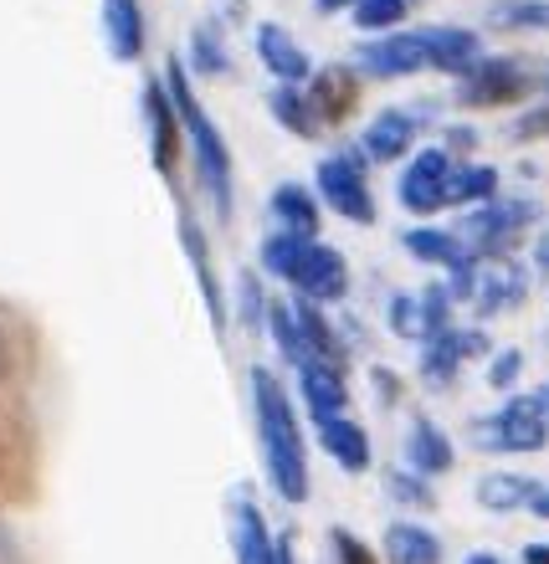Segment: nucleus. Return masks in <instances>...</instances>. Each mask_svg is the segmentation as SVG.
<instances>
[{
  "instance_id": "f257e3e1",
  "label": "nucleus",
  "mask_w": 549,
  "mask_h": 564,
  "mask_svg": "<svg viewBox=\"0 0 549 564\" xmlns=\"http://www.w3.org/2000/svg\"><path fill=\"white\" fill-rule=\"evenodd\" d=\"M252 411L262 462H268V482L278 488L282 503H303L309 498V452H303L293 401H288V390L278 386V375L268 365H252Z\"/></svg>"
},
{
  "instance_id": "f03ea898",
  "label": "nucleus",
  "mask_w": 549,
  "mask_h": 564,
  "mask_svg": "<svg viewBox=\"0 0 549 564\" xmlns=\"http://www.w3.org/2000/svg\"><path fill=\"white\" fill-rule=\"evenodd\" d=\"M164 88H170V104H175L180 123H185V139H191L195 170H201V185H206L211 206H216V216H232V154H226L222 129L211 123V113L195 98L180 57H170V67H164Z\"/></svg>"
},
{
  "instance_id": "7ed1b4c3",
  "label": "nucleus",
  "mask_w": 549,
  "mask_h": 564,
  "mask_svg": "<svg viewBox=\"0 0 549 564\" xmlns=\"http://www.w3.org/2000/svg\"><path fill=\"white\" fill-rule=\"evenodd\" d=\"M539 93V57H483L467 77H458L462 108H504Z\"/></svg>"
},
{
  "instance_id": "20e7f679",
  "label": "nucleus",
  "mask_w": 549,
  "mask_h": 564,
  "mask_svg": "<svg viewBox=\"0 0 549 564\" xmlns=\"http://www.w3.org/2000/svg\"><path fill=\"white\" fill-rule=\"evenodd\" d=\"M545 442H549V426L539 416L535 395H514L493 416L473 421V446H483V452H514L519 457V452H539Z\"/></svg>"
},
{
  "instance_id": "39448f33",
  "label": "nucleus",
  "mask_w": 549,
  "mask_h": 564,
  "mask_svg": "<svg viewBox=\"0 0 549 564\" xmlns=\"http://www.w3.org/2000/svg\"><path fill=\"white\" fill-rule=\"evenodd\" d=\"M539 216V206L535 200H498V206H483V210H473L467 221L458 226V237L467 241V252L473 257H498L504 252H514V241L524 237V226Z\"/></svg>"
},
{
  "instance_id": "423d86ee",
  "label": "nucleus",
  "mask_w": 549,
  "mask_h": 564,
  "mask_svg": "<svg viewBox=\"0 0 549 564\" xmlns=\"http://www.w3.org/2000/svg\"><path fill=\"white\" fill-rule=\"evenodd\" d=\"M319 195L329 210H340L344 221L370 226L375 221V200L365 185V154H329L319 164Z\"/></svg>"
},
{
  "instance_id": "0eeeda50",
  "label": "nucleus",
  "mask_w": 549,
  "mask_h": 564,
  "mask_svg": "<svg viewBox=\"0 0 549 564\" xmlns=\"http://www.w3.org/2000/svg\"><path fill=\"white\" fill-rule=\"evenodd\" d=\"M226 529H232V550L237 564H282V534H272L268 519L257 513L252 492L237 488L226 498Z\"/></svg>"
},
{
  "instance_id": "6e6552de",
  "label": "nucleus",
  "mask_w": 549,
  "mask_h": 564,
  "mask_svg": "<svg viewBox=\"0 0 549 564\" xmlns=\"http://www.w3.org/2000/svg\"><path fill=\"white\" fill-rule=\"evenodd\" d=\"M355 62L370 77H411L431 67V42L427 31H390V36H375V42L359 46Z\"/></svg>"
},
{
  "instance_id": "1a4fd4ad",
  "label": "nucleus",
  "mask_w": 549,
  "mask_h": 564,
  "mask_svg": "<svg viewBox=\"0 0 549 564\" xmlns=\"http://www.w3.org/2000/svg\"><path fill=\"white\" fill-rule=\"evenodd\" d=\"M452 175H458V170H452V154H446V149H421L401 175V206L416 210V216L442 210L446 195H452Z\"/></svg>"
},
{
  "instance_id": "9d476101",
  "label": "nucleus",
  "mask_w": 549,
  "mask_h": 564,
  "mask_svg": "<svg viewBox=\"0 0 549 564\" xmlns=\"http://www.w3.org/2000/svg\"><path fill=\"white\" fill-rule=\"evenodd\" d=\"M139 104H144V119H149V154H154V170L175 180L180 144H185V123H180L175 104H170V88H164V83H144Z\"/></svg>"
},
{
  "instance_id": "9b49d317",
  "label": "nucleus",
  "mask_w": 549,
  "mask_h": 564,
  "mask_svg": "<svg viewBox=\"0 0 549 564\" xmlns=\"http://www.w3.org/2000/svg\"><path fill=\"white\" fill-rule=\"evenodd\" d=\"M288 282L298 288V297H309V303H340L349 278H344V257L324 241H309L303 257H298V268L288 272Z\"/></svg>"
},
{
  "instance_id": "f8f14e48",
  "label": "nucleus",
  "mask_w": 549,
  "mask_h": 564,
  "mask_svg": "<svg viewBox=\"0 0 549 564\" xmlns=\"http://www.w3.org/2000/svg\"><path fill=\"white\" fill-rule=\"evenodd\" d=\"M31 436L15 411H0V503H26L31 498Z\"/></svg>"
},
{
  "instance_id": "ddd939ff",
  "label": "nucleus",
  "mask_w": 549,
  "mask_h": 564,
  "mask_svg": "<svg viewBox=\"0 0 549 564\" xmlns=\"http://www.w3.org/2000/svg\"><path fill=\"white\" fill-rule=\"evenodd\" d=\"M488 355V334L483 328H446L421 349V380L427 386H452L462 370V359Z\"/></svg>"
},
{
  "instance_id": "4468645a",
  "label": "nucleus",
  "mask_w": 549,
  "mask_h": 564,
  "mask_svg": "<svg viewBox=\"0 0 549 564\" xmlns=\"http://www.w3.org/2000/svg\"><path fill=\"white\" fill-rule=\"evenodd\" d=\"M406 467H411L416 477H442L458 467V446H452V436H446L437 421L416 416L411 421V436H406Z\"/></svg>"
},
{
  "instance_id": "2eb2a0df",
  "label": "nucleus",
  "mask_w": 549,
  "mask_h": 564,
  "mask_svg": "<svg viewBox=\"0 0 549 564\" xmlns=\"http://www.w3.org/2000/svg\"><path fill=\"white\" fill-rule=\"evenodd\" d=\"M257 57L268 62V73L278 77V83H288V88H293V83H313V57L282 26H272V21L257 26Z\"/></svg>"
},
{
  "instance_id": "dca6fc26",
  "label": "nucleus",
  "mask_w": 549,
  "mask_h": 564,
  "mask_svg": "<svg viewBox=\"0 0 549 564\" xmlns=\"http://www.w3.org/2000/svg\"><path fill=\"white\" fill-rule=\"evenodd\" d=\"M298 390H303V401H309V416L313 421L344 416V405H349L344 370H340V365H324V359H309V365L298 370Z\"/></svg>"
},
{
  "instance_id": "f3484780",
  "label": "nucleus",
  "mask_w": 549,
  "mask_h": 564,
  "mask_svg": "<svg viewBox=\"0 0 549 564\" xmlns=\"http://www.w3.org/2000/svg\"><path fill=\"white\" fill-rule=\"evenodd\" d=\"M524 297H529V272L519 262H483V278H477V313H508L519 308Z\"/></svg>"
},
{
  "instance_id": "a211bd4d",
  "label": "nucleus",
  "mask_w": 549,
  "mask_h": 564,
  "mask_svg": "<svg viewBox=\"0 0 549 564\" xmlns=\"http://www.w3.org/2000/svg\"><path fill=\"white\" fill-rule=\"evenodd\" d=\"M355 98H359V83L349 67H319L309 83V104L319 113V123H344L355 113Z\"/></svg>"
},
{
  "instance_id": "6ab92c4d",
  "label": "nucleus",
  "mask_w": 549,
  "mask_h": 564,
  "mask_svg": "<svg viewBox=\"0 0 549 564\" xmlns=\"http://www.w3.org/2000/svg\"><path fill=\"white\" fill-rule=\"evenodd\" d=\"M180 247H185V257H191V268H195V282H201L211 328H226V297H222V282H216V268H211V247L191 216H180Z\"/></svg>"
},
{
  "instance_id": "aec40b11",
  "label": "nucleus",
  "mask_w": 549,
  "mask_h": 564,
  "mask_svg": "<svg viewBox=\"0 0 549 564\" xmlns=\"http://www.w3.org/2000/svg\"><path fill=\"white\" fill-rule=\"evenodd\" d=\"M319 442L344 473H370V431L349 416H329L319 421Z\"/></svg>"
},
{
  "instance_id": "412c9836",
  "label": "nucleus",
  "mask_w": 549,
  "mask_h": 564,
  "mask_svg": "<svg viewBox=\"0 0 549 564\" xmlns=\"http://www.w3.org/2000/svg\"><path fill=\"white\" fill-rule=\"evenodd\" d=\"M359 154L365 160H401L406 149L416 144V113H406V108H386V113H375V123L365 129V139H359Z\"/></svg>"
},
{
  "instance_id": "4be33fe9",
  "label": "nucleus",
  "mask_w": 549,
  "mask_h": 564,
  "mask_svg": "<svg viewBox=\"0 0 549 564\" xmlns=\"http://www.w3.org/2000/svg\"><path fill=\"white\" fill-rule=\"evenodd\" d=\"M104 36L119 62H134L144 52V11H139V0H104Z\"/></svg>"
},
{
  "instance_id": "5701e85b",
  "label": "nucleus",
  "mask_w": 549,
  "mask_h": 564,
  "mask_svg": "<svg viewBox=\"0 0 549 564\" xmlns=\"http://www.w3.org/2000/svg\"><path fill=\"white\" fill-rule=\"evenodd\" d=\"M380 550L390 564H442V539L421 529V523H386Z\"/></svg>"
},
{
  "instance_id": "b1692460",
  "label": "nucleus",
  "mask_w": 549,
  "mask_h": 564,
  "mask_svg": "<svg viewBox=\"0 0 549 564\" xmlns=\"http://www.w3.org/2000/svg\"><path fill=\"white\" fill-rule=\"evenodd\" d=\"M539 492L545 488L529 473H488L477 482V503L488 508V513H514V508H535Z\"/></svg>"
},
{
  "instance_id": "393cba45",
  "label": "nucleus",
  "mask_w": 549,
  "mask_h": 564,
  "mask_svg": "<svg viewBox=\"0 0 549 564\" xmlns=\"http://www.w3.org/2000/svg\"><path fill=\"white\" fill-rule=\"evenodd\" d=\"M406 252L431 262V268H452V272H458L462 262H473L467 241H462L458 231H442V226H416V231H406Z\"/></svg>"
},
{
  "instance_id": "a878e982",
  "label": "nucleus",
  "mask_w": 549,
  "mask_h": 564,
  "mask_svg": "<svg viewBox=\"0 0 549 564\" xmlns=\"http://www.w3.org/2000/svg\"><path fill=\"white\" fill-rule=\"evenodd\" d=\"M427 42H431V67H437V73L467 77L477 67V36H473V31H462V26H431Z\"/></svg>"
},
{
  "instance_id": "bb28decb",
  "label": "nucleus",
  "mask_w": 549,
  "mask_h": 564,
  "mask_svg": "<svg viewBox=\"0 0 549 564\" xmlns=\"http://www.w3.org/2000/svg\"><path fill=\"white\" fill-rule=\"evenodd\" d=\"M293 318H298V334H303V344H309L313 359H324V365H344V344H340V334L329 328V318H324V308H319V303L298 297Z\"/></svg>"
},
{
  "instance_id": "cd10ccee",
  "label": "nucleus",
  "mask_w": 549,
  "mask_h": 564,
  "mask_svg": "<svg viewBox=\"0 0 549 564\" xmlns=\"http://www.w3.org/2000/svg\"><path fill=\"white\" fill-rule=\"evenodd\" d=\"M268 113L288 129V134H298V139H313L324 123H319V113H313V104H309V93H298V88H288V83H278V88L268 93Z\"/></svg>"
},
{
  "instance_id": "c85d7f7f",
  "label": "nucleus",
  "mask_w": 549,
  "mask_h": 564,
  "mask_svg": "<svg viewBox=\"0 0 549 564\" xmlns=\"http://www.w3.org/2000/svg\"><path fill=\"white\" fill-rule=\"evenodd\" d=\"M272 216L282 221V231H293V237H309L319 231V206H313V195L303 185H278L272 195Z\"/></svg>"
},
{
  "instance_id": "c756f323",
  "label": "nucleus",
  "mask_w": 549,
  "mask_h": 564,
  "mask_svg": "<svg viewBox=\"0 0 549 564\" xmlns=\"http://www.w3.org/2000/svg\"><path fill=\"white\" fill-rule=\"evenodd\" d=\"M488 21L498 31H549V0H493Z\"/></svg>"
},
{
  "instance_id": "7c9ffc66",
  "label": "nucleus",
  "mask_w": 549,
  "mask_h": 564,
  "mask_svg": "<svg viewBox=\"0 0 549 564\" xmlns=\"http://www.w3.org/2000/svg\"><path fill=\"white\" fill-rule=\"evenodd\" d=\"M493 195H498V170H493V164H467V170L452 175L446 206H467V200H483V206H488Z\"/></svg>"
},
{
  "instance_id": "2f4dec72",
  "label": "nucleus",
  "mask_w": 549,
  "mask_h": 564,
  "mask_svg": "<svg viewBox=\"0 0 549 564\" xmlns=\"http://www.w3.org/2000/svg\"><path fill=\"white\" fill-rule=\"evenodd\" d=\"M303 247H309V237H293V231H272V237L262 241V268H268L272 278H288V272L298 268Z\"/></svg>"
},
{
  "instance_id": "473e14b6",
  "label": "nucleus",
  "mask_w": 549,
  "mask_h": 564,
  "mask_svg": "<svg viewBox=\"0 0 549 564\" xmlns=\"http://www.w3.org/2000/svg\"><path fill=\"white\" fill-rule=\"evenodd\" d=\"M390 328L406 339L427 344V313H421V293H396L390 297Z\"/></svg>"
},
{
  "instance_id": "72a5a7b5",
  "label": "nucleus",
  "mask_w": 549,
  "mask_h": 564,
  "mask_svg": "<svg viewBox=\"0 0 549 564\" xmlns=\"http://www.w3.org/2000/svg\"><path fill=\"white\" fill-rule=\"evenodd\" d=\"M396 21H406V0H359L355 6V26L359 31H396Z\"/></svg>"
},
{
  "instance_id": "f704fd0d",
  "label": "nucleus",
  "mask_w": 549,
  "mask_h": 564,
  "mask_svg": "<svg viewBox=\"0 0 549 564\" xmlns=\"http://www.w3.org/2000/svg\"><path fill=\"white\" fill-rule=\"evenodd\" d=\"M386 492L406 508H431L437 503V498H431V482L427 477H416L411 467H406V473H386Z\"/></svg>"
},
{
  "instance_id": "c9c22d12",
  "label": "nucleus",
  "mask_w": 549,
  "mask_h": 564,
  "mask_svg": "<svg viewBox=\"0 0 549 564\" xmlns=\"http://www.w3.org/2000/svg\"><path fill=\"white\" fill-rule=\"evenodd\" d=\"M421 313H427V344H431L437 334H446V318H452V288H442V282L421 288Z\"/></svg>"
},
{
  "instance_id": "e433bc0d",
  "label": "nucleus",
  "mask_w": 549,
  "mask_h": 564,
  "mask_svg": "<svg viewBox=\"0 0 549 564\" xmlns=\"http://www.w3.org/2000/svg\"><path fill=\"white\" fill-rule=\"evenodd\" d=\"M268 303H272V297H262L257 278L247 272V278H241V324L252 328V334H262V328H268Z\"/></svg>"
},
{
  "instance_id": "4c0bfd02",
  "label": "nucleus",
  "mask_w": 549,
  "mask_h": 564,
  "mask_svg": "<svg viewBox=\"0 0 549 564\" xmlns=\"http://www.w3.org/2000/svg\"><path fill=\"white\" fill-rule=\"evenodd\" d=\"M329 544H334V564H380V554H375L359 534H349V529H334Z\"/></svg>"
},
{
  "instance_id": "58836bf2",
  "label": "nucleus",
  "mask_w": 549,
  "mask_h": 564,
  "mask_svg": "<svg viewBox=\"0 0 549 564\" xmlns=\"http://www.w3.org/2000/svg\"><path fill=\"white\" fill-rule=\"evenodd\" d=\"M191 67H195V73H222V67H226V52L216 46L211 26H201V31L191 36Z\"/></svg>"
},
{
  "instance_id": "ea45409f",
  "label": "nucleus",
  "mask_w": 549,
  "mask_h": 564,
  "mask_svg": "<svg viewBox=\"0 0 549 564\" xmlns=\"http://www.w3.org/2000/svg\"><path fill=\"white\" fill-rule=\"evenodd\" d=\"M519 370H524V355H519V349H504V355L488 365V386L493 390H508L514 380H519Z\"/></svg>"
},
{
  "instance_id": "a19ab883",
  "label": "nucleus",
  "mask_w": 549,
  "mask_h": 564,
  "mask_svg": "<svg viewBox=\"0 0 549 564\" xmlns=\"http://www.w3.org/2000/svg\"><path fill=\"white\" fill-rule=\"evenodd\" d=\"M514 134H519V139H539V134H549V104H535L529 113H519Z\"/></svg>"
},
{
  "instance_id": "79ce46f5",
  "label": "nucleus",
  "mask_w": 549,
  "mask_h": 564,
  "mask_svg": "<svg viewBox=\"0 0 549 564\" xmlns=\"http://www.w3.org/2000/svg\"><path fill=\"white\" fill-rule=\"evenodd\" d=\"M375 386H380V401H386V405L401 401V380H396L390 370H375Z\"/></svg>"
},
{
  "instance_id": "37998d69",
  "label": "nucleus",
  "mask_w": 549,
  "mask_h": 564,
  "mask_svg": "<svg viewBox=\"0 0 549 564\" xmlns=\"http://www.w3.org/2000/svg\"><path fill=\"white\" fill-rule=\"evenodd\" d=\"M11 370H15V349H11V339H6V328H0V386L11 380Z\"/></svg>"
},
{
  "instance_id": "c03bdc74",
  "label": "nucleus",
  "mask_w": 549,
  "mask_h": 564,
  "mask_svg": "<svg viewBox=\"0 0 549 564\" xmlns=\"http://www.w3.org/2000/svg\"><path fill=\"white\" fill-rule=\"evenodd\" d=\"M477 134L473 129H446V149H473Z\"/></svg>"
},
{
  "instance_id": "a18cd8bd",
  "label": "nucleus",
  "mask_w": 549,
  "mask_h": 564,
  "mask_svg": "<svg viewBox=\"0 0 549 564\" xmlns=\"http://www.w3.org/2000/svg\"><path fill=\"white\" fill-rule=\"evenodd\" d=\"M524 564H549V544H529V550H524Z\"/></svg>"
},
{
  "instance_id": "49530a36",
  "label": "nucleus",
  "mask_w": 549,
  "mask_h": 564,
  "mask_svg": "<svg viewBox=\"0 0 549 564\" xmlns=\"http://www.w3.org/2000/svg\"><path fill=\"white\" fill-rule=\"evenodd\" d=\"M535 268H545V272H549V231L539 237V247H535Z\"/></svg>"
},
{
  "instance_id": "de8ad7c7",
  "label": "nucleus",
  "mask_w": 549,
  "mask_h": 564,
  "mask_svg": "<svg viewBox=\"0 0 549 564\" xmlns=\"http://www.w3.org/2000/svg\"><path fill=\"white\" fill-rule=\"evenodd\" d=\"M349 6H359V0H319V11L334 15V11H349Z\"/></svg>"
},
{
  "instance_id": "09e8293b",
  "label": "nucleus",
  "mask_w": 549,
  "mask_h": 564,
  "mask_svg": "<svg viewBox=\"0 0 549 564\" xmlns=\"http://www.w3.org/2000/svg\"><path fill=\"white\" fill-rule=\"evenodd\" d=\"M529 513H535V519H545V523H549V488H545V492H539V498H535V508H529Z\"/></svg>"
},
{
  "instance_id": "8fccbe9b",
  "label": "nucleus",
  "mask_w": 549,
  "mask_h": 564,
  "mask_svg": "<svg viewBox=\"0 0 549 564\" xmlns=\"http://www.w3.org/2000/svg\"><path fill=\"white\" fill-rule=\"evenodd\" d=\"M535 405H539V416H545V426H549V386L535 390Z\"/></svg>"
},
{
  "instance_id": "3c124183",
  "label": "nucleus",
  "mask_w": 549,
  "mask_h": 564,
  "mask_svg": "<svg viewBox=\"0 0 549 564\" xmlns=\"http://www.w3.org/2000/svg\"><path fill=\"white\" fill-rule=\"evenodd\" d=\"M282 564H298V554H293V539L282 534Z\"/></svg>"
},
{
  "instance_id": "603ef678",
  "label": "nucleus",
  "mask_w": 549,
  "mask_h": 564,
  "mask_svg": "<svg viewBox=\"0 0 549 564\" xmlns=\"http://www.w3.org/2000/svg\"><path fill=\"white\" fill-rule=\"evenodd\" d=\"M467 564H504L498 554H467Z\"/></svg>"
},
{
  "instance_id": "864d4df0",
  "label": "nucleus",
  "mask_w": 549,
  "mask_h": 564,
  "mask_svg": "<svg viewBox=\"0 0 549 564\" xmlns=\"http://www.w3.org/2000/svg\"><path fill=\"white\" fill-rule=\"evenodd\" d=\"M539 93H549V62H539Z\"/></svg>"
}]
</instances>
